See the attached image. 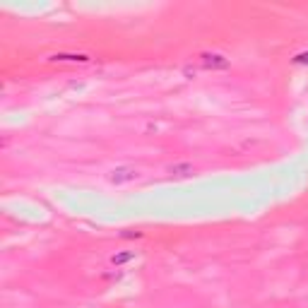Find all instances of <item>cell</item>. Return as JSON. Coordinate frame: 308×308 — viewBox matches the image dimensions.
<instances>
[{
  "label": "cell",
  "mask_w": 308,
  "mask_h": 308,
  "mask_svg": "<svg viewBox=\"0 0 308 308\" xmlns=\"http://www.w3.org/2000/svg\"><path fill=\"white\" fill-rule=\"evenodd\" d=\"M109 181L113 185H128L132 181H137V171L132 166H121V169H113L109 174Z\"/></svg>",
  "instance_id": "cell-1"
},
{
  "label": "cell",
  "mask_w": 308,
  "mask_h": 308,
  "mask_svg": "<svg viewBox=\"0 0 308 308\" xmlns=\"http://www.w3.org/2000/svg\"><path fill=\"white\" fill-rule=\"evenodd\" d=\"M169 171H171V174H178V176H190V174H195V166H190V164H178V166H171Z\"/></svg>",
  "instance_id": "cell-2"
}]
</instances>
